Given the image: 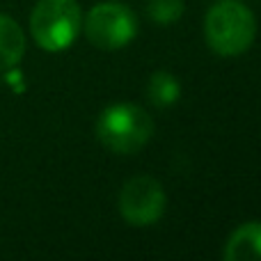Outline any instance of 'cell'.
I'll list each match as a JSON object with an SVG mask.
<instances>
[{"mask_svg": "<svg viewBox=\"0 0 261 261\" xmlns=\"http://www.w3.org/2000/svg\"><path fill=\"white\" fill-rule=\"evenodd\" d=\"M96 140L113 153H138L153 135V119L138 103H113L99 115Z\"/></svg>", "mask_w": 261, "mask_h": 261, "instance_id": "2", "label": "cell"}, {"mask_svg": "<svg viewBox=\"0 0 261 261\" xmlns=\"http://www.w3.org/2000/svg\"><path fill=\"white\" fill-rule=\"evenodd\" d=\"M87 41L101 50H117L128 46L138 35V18L124 3H101L87 12L83 21Z\"/></svg>", "mask_w": 261, "mask_h": 261, "instance_id": "4", "label": "cell"}, {"mask_svg": "<svg viewBox=\"0 0 261 261\" xmlns=\"http://www.w3.org/2000/svg\"><path fill=\"white\" fill-rule=\"evenodd\" d=\"M204 37L213 53L234 58L252 46L257 37V18L252 9L239 0H220L206 12Z\"/></svg>", "mask_w": 261, "mask_h": 261, "instance_id": "1", "label": "cell"}, {"mask_svg": "<svg viewBox=\"0 0 261 261\" xmlns=\"http://www.w3.org/2000/svg\"><path fill=\"white\" fill-rule=\"evenodd\" d=\"M147 16L158 25H172L184 16V0H149Z\"/></svg>", "mask_w": 261, "mask_h": 261, "instance_id": "9", "label": "cell"}, {"mask_svg": "<svg viewBox=\"0 0 261 261\" xmlns=\"http://www.w3.org/2000/svg\"><path fill=\"white\" fill-rule=\"evenodd\" d=\"M25 55V32L7 14H0V71L14 69Z\"/></svg>", "mask_w": 261, "mask_h": 261, "instance_id": "7", "label": "cell"}, {"mask_svg": "<svg viewBox=\"0 0 261 261\" xmlns=\"http://www.w3.org/2000/svg\"><path fill=\"white\" fill-rule=\"evenodd\" d=\"M222 257L227 261H254L261 259V222L252 220L241 225L227 239Z\"/></svg>", "mask_w": 261, "mask_h": 261, "instance_id": "6", "label": "cell"}, {"mask_svg": "<svg viewBox=\"0 0 261 261\" xmlns=\"http://www.w3.org/2000/svg\"><path fill=\"white\" fill-rule=\"evenodd\" d=\"M83 32V14L76 0H39L30 14V35L48 53L67 50Z\"/></svg>", "mask_w": 261, "mask_h": 261, "instance_id": "3", "label": "cell"}, {"mask_svg": "<svg viewBox=\"0 0 261 261\" xmlns=\"http://www.w3.org/2000/svg\"><path fill=\"white\" fill-rule=\"evenodd\" d=\"M147 96H149V103L156 106V108H170V106H174L176 101H179L181 85H179L174 73L156 71V73H151V78H149Z\"/></svg>", "mask_w": 261, "mask_h": 261, "instance_id": "8", "label": "cell"}, {"mask_svg": "<svg viewBox=\"0 0 261 261\" xmlns=\"http://www.w3.org/2000/svg\"><path fill=\"white\" fill-rule=\"evenodd\" d=\"M167 197L153 176H133L119 193V213L133 227H149L165 213Z\"/></svg>", "mask_w": 261, "mask_h": 261, "instance_id": "5", "label": "cell"}]
</instances>
